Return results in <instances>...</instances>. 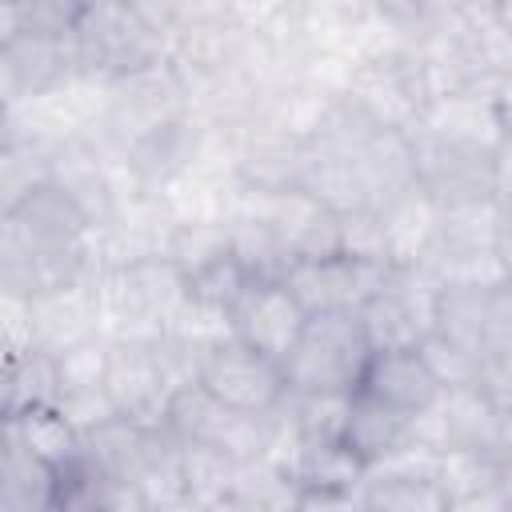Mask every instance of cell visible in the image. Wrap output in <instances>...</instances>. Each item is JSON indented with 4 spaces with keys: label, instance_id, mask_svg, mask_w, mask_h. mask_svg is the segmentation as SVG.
Returning a JSON list of instances; mask_svg holds the SVG:
<instances>
[{
    "label": "cell",
    "instance_id": "34",
    "mask_svg": "<svg viewBox=\"0 0 512 512\" xmlns=\"http://www.w3.org/2000/svg\"><path fill=\"white\" fill-rule=\"evenodd\" d=\"M480 388L488 392V400H492L496 408H512V360L484 356V368H480Z\"/></svg>",
    "mask_w": 512,
    "mask_h": 512
},
{
    "label": "cell",
    "instance_id": "40",
    "mask_svg": "<svg viewBox=\"0 0 512 512\" xmlns=\"http://www.w3.org/2000/svg\"><path fill=\"white\" fill-rule=\"evenodd\" d=\"M484 4H488V12L496 16V24L512 36V0H484Z\"/></svg>",
    "mask_w": 512,
    "mask_h": 512
},
{
    "label": "cell",
    "instance_id": "33",
    "mask_svg": "<svg viewBox=\"0 0 512 512\" xmlns=\"http://www.w3.org/2000/svg\"><path fill=\"white\" fill-rule=\"evenodd\" d=\"M484 356L512 360V280L492 288L488 300V328H484Z\"/></svg>",
    "mask_w": 512,
    "mask_h": 512
},
{
    "label": "cell",
    "instance_id": "39",
    "mask_svg": "<svg viewBox=\"0 0 512 512\" xmlns=\"http://www.w3.org/2000/svg\"><path fill=\"white\" fill-rule=\"evenodd\" d=\"M496 456L512 460V408H500V432H496Z\"/></svg>",
    "mask_w": 512,
    "mask_h": 512
},
{
    "label": "cell",
    "instance_id": "1",
    "mask_svg": "<svg viewBox=\"0 0 512 512\" xmlns=\"http://www.w3.org/2000/svg\"><path fill=\"white\" fill-rule=\"evenodd\" d=\"M72 36L80 68L96 84L124 80L172 56V36L152 24L132 0H84Z\"/></svg>",
    "mask_w": 512,
    "mask_h": 512
},
{
    "label": "cell",
    "instance_id": "17",
    "mask_svg": "<svg viewBox=\"0 0 512 512\" xmlns=\"http://www.w3.org/2000/svg\"><path fill=\"white\" fill-rule=\"evenodd\" d=\"M420 436H416V416L400 412V408H388L372 396H360L352 392V408H348V420H344V432H340V444L364 464V468H376L392 456H400L404 448H412Z\"/></svg>",
    "mask_w": 512,
    "mask_h": 512
},
{
    "label": "cell",
    "instance_id": "22",
    "mask_svg": "<svg viewBox=\"0 0 512 512\" xmlns=\"http://www.w3.org/2000/svg\"><path fill=\"white\" fill-rule=\"evenodd\" d=\"M4 428H12L40 460H48L60 472H68L84 456V432L64 416L60 404H40V408H24L16 416H4Z\"/></svg>",
    "mask_w": 512,
    "mask_h": 512
},
{
    "label": "cell",
    "instance_id": "27",
    "mask_svg": "<svg viewBox=\"0 0 512 512\" xmlns=\"http://www.w3.org/2000/svg\"><path fill=\"white\" fill-rule=\"evenodd\" d=\"M84 0H0V44L16 36H72Z\"/></svg>",
    "mask_w": 512,
    "mask_h": 512
},
{
    "label": "cell",
    "instance_id": "4",
    "mask_svg": "<svg viewBox=\"0 0 512 512\" xmlns=\"http://www.w3.org/2000/svg\"><path fill=\"white\" fill-rule=\"evenodd\" d=\"M164 428L176 440H200V444H212V448L236 456L240 464H248V460H264L272 452L276 412H268V416L236 412L224 400H216L200 380H188L172 392Z\"/></svg>",
    "mask_w": 512,
    "mask_h": 512
},
{
    "label": "cell",
    "instance_id": "29",
    "mask_svg": "<svg viewBox=\"0 0 512 512\" xmlns=\"http://www.w3.org/2000/svg\"><path fill=\"white\" fill-rule=\"evenodd\" d=\"M508 284V280H504ZM500 288V284H496ZM488 300L492 288H444L440 292V316L436 332L484 352V328H488Z\"/></svg>",
    "mask_w": 512,
    "mask_h": 512
},
{
    "label": "cell",
    "instance_id": "19",
    "mask_svg": "<svg viewBox=\"0 0 512 512\" xmlns=\"http://www.w3.org/2000/svg\"><path fill=\"white\" fill-rule=\"evenodd\" d=\"M100 276V272H96ZM96 276L72 284V288H60V292H48V296H36L32 300V328H36V344L48 348V352H60L92 332H104L100 328V296H96Z\"/></svg>",
    "mask_w": 512,
    "mask_h": 512
},
{
    "label": "cell",
    "instance_id": "16",
    "mask_svg": "<svg viewBox=\"0 0 512 512\" xmlns=\"http://www.w3.org/2000/svg\"><path fill=\"white\" fill-rule=\"evenodd\" d=\"M376 212L384 220L392 264H424L432 256L440 232V200L420 180H408L404 188L388 192Z\"/></svg>",
    "mask_w": 512,
    "mask_h": 512
},
{
    "label": "cell",
    "instance_id": "12",
    "mask_svg": "<svg viewBox=\"0 0 512 512\" xmlns=\"http://www.w3.org/2000/svg\"><path fill=\"white\" fill-rule=\"evenodd\" d=\"M496 432H500V408L488 400L480 384H452L440 392V400L428 412L416 416V436L436 452L456 448V452L496 456Z\"/></svg>",
    "mask_w": 512,
    "mask_h": 512
},
{
    "label": "cell",
    "instance_id": "23",
    "mask_svg": "<svg viewBox=\"0 0 512 512\" xmlns=\"http://www.w3.org/2000/svg\"><path fill=\"white\" fill-rule=\"evenodd\" d=\"M176 452H180L192 508H228L240 460L212 444H200V440H176Z\"/></svg>",
    "mask_w": 512,
    "mask_h": 512
},
{
    "label": "cell",
    "instance_id": "32",
    "mask_svg": "<svg viewBox=\"0 0 512 512\" xmlns=\"http://www.w3.org/2000/svg\"><path fill=\"white\" fill-rule=\"evenodd\" d=\"M340 252H348V256H356V260H372V264H388V268H392L384 220H380L376 208L340 212Z\"/></svg>",
    "mask_w": 512,
    "mask_h": 512
},
{
    "label": "cell",
    "instance_id": "21",
    "mask_svg": "<svg viewBox=\"0 0 512 512\" xmlns=\"http://www.w3.org/2000/svg\"><path fill=\"white\" fill-rule=\"evenodd\" d=\"M40 404H60V372H56V352L36 344L16 356H4L0 416H16Z\"/></svg>",
    "mask_w": 512,
    "mask_h": 512
},
{
    "label": "cell",
    "instance_id": "18",
    "mask_svg": "<svg viewBox=\"0 0 512 512\" xmlns=\"http://www.w3.org/2000/svg\"><path fill=\"white\" fill-rule=\"evenodd\" d=\"M60 468L40 460L12 428L0 444V512H56Z\"/></svg>",
    "mask_w": 512,
    "mask_h": 512
},
{
    "label": "cell",
    "instance_id": "2",
    "mask_svg": "<svg viewBox=\"0 0 512 512\" xmlns=\"http://www.w3.org/2000/svg\"><path fill=\"white\" fill-rule=\"evenodd\" d=\"M428 96L432 80L412 44H384L360 52L340 80V100L356 108L368 124L388 132H412Z\"/></svg>",
    "mask_w": 512,
    "mask_h": 512
},
{
    "label": "cell",
    "instance_id": "5",
    "mask_svg": "<svg viewBox=\"0 0 512 512\" xmlns=\"http://www.w3.org/2000/svg\"><path fill=\"white\" fill-rule=\"evenodd\" d=\"M196 380L216 400H224L228 408L248 412V416H268L288 396L284 364L272 360V356H264V352H256V348H248L232 332L204 348Z\"/></svg>",
    "mask_w": 512,
    "mask_h": 512
},
{
    "label": "cell",
    "instance_id": "8",
    "mask_svg": "<svg viewBox=\"0 0 512 512\" xmlns=\"http://www.w3.org/2000/svg\"><path fill=\"white\" fill-rule=\"evenodd\" d=\"M308 324V308L296 300V292L284 284V276H268V280H252L240 300L228 312V328L236 340H244L248 348L272 356V360H288V352L296 348L300 332Z\"/></svg>",
    "mask_w": 512,
    "mask_h": 512
},
{
    "label": "cell",
    "instance_id": "6",
    "mask_svg": "<svg viewBox=\"0 0 512 512\" xmlns=\"http://www.w3.org/2000/svg\"><path fill=\"white\" fill-rule=\"evenodd\" d=\"M84 80L76 36H16L0 44V96L4 112L36 104Z\"/></svg>",
    "mask_w": 512,
    "mask_h": 512
},
{
    "label": "cell",
    "instance_id": "10",
    "mask_svg": "<svg viewBox=\"0 0 512 512\" xmlns=\"http://www.w3.org/2000/svg\"><path fill=\"white\" fill-rule=\"evenodd\" d=\"M404 136H408V152H412V176L440 204L492 192V148L460 144V140L436 136L428 128H412Z\"/></svg>",
    "mask_w": 512,
    "mask_h": 512
},
{
    "label": "cell",
    "instance_id": "7",
    "mask_svg": "<svg viewBox=\"0 0 512 512\" xmlns=\"http://www.w3.org/2000/svg\"><path fill=\"white\" fill-rule=\"evenodd\" d=\"M96 240L100 236H92L88 244H28L0 232V292L36 300L96 276L104 268Z\"/></svg>",
    "mask_w": 512,
    "mask_h": 512
},
{
    "label": "cell",
    "instance_id": "14",
    "mask_svg": "<svg viewBox=\"0 0 512 512\" xmlns=\"http://www.w3.org/2000/svg\"><path fill=\"white\" fill-rule=\"evenodd\" d=\"M356 392L372 396V400H380L388 408H400L408 416H420L440 400L444 384L432 376V368L420 356V348H384V352L368 356Z\"/></svg>",
    "mask_w": 512,
    "mask_h": 512
},
{
    "label": "cell",
    "instance_id": "13",
    "mask_svg": "<svg viewBox=\"0 0 512 512\" xmlns=\"http://www.w3.org/2000/svg\"><path fill=\"white\" fill-rule=\"evenodd\" d=\"M52 184H60L92 220L96 232H108L120 224V192L112 180V168L96 140L88 132L64 136L52 148Z\"/></svg>",
    "mask_w": 512,
    "mask_h": 512
},
{
    "label": "cell",
    "instance_id": "9",
    "mask_svg": "<svg viewBox=\"0 0 512 512\" xmlns=\"http://www.w3.org/2000/svg\"><path fill=\"white\" fill-rule=\"evenodd\" d=\"M388 272H392L388 264L356 260L348 252H328V256H312V260H292L284 272V284L296 292V300L308 308V316L356 312L388 280Z\"/></svg>",
    "mask_w": 512,
    "mask_h": 512
},
{
    "label": "cell",
    "instance_id": "20",
    "mask_svg": "<svg viewBox=\"0 0 512 512\" xmlns=\"http://www.w3.org/2000/svg\"><path fill=\"white\" fill-rule=\"evenodd\" d=\"M52 148H56V140H48L32 128L4 124V140H0V212L16 208L24 196H32L40 184L52 180Z\"/></svg>",
    "mask_w": 512,
    "mask_h": 512
},
{
    "label": "cell",
    "instance_id": "37",
    "mask_svg": "<svg viewBox=\"0 0 512 512\" xmlns=\"http://www.w3.org/2000/svg\"><path fill=\"white\" fill-rule=\"evenodd\" d=\"M488 92H492V104H496V116H500V128L512 132V64L500 68L492 80H488Z\"/></svg>",
    "mask_w": 512,
    "mask_h": 512
},
{
    "label": "cell",
    "instance_id": "28",
    "mask_svg": "<svg viewBox=\"0 0 512 512\" xmlns=\"http://www.w3.org/2000/svg\"><path fill=\"white\" fill-rule=\"evenodd\" d=\"M140 488L144 512H172V508H192L188 496V480L180 468V452H176V436L168 432L164 444L152 452V460L140 468V476L132 480Z\"/></svg>",
    "mask_w": 512,
    "mask_h": 512
},
{
    "label": "cell",
    "instance_id": "25",
    "mask_svg": "<svg viewBox=\"0 0 512 512\" xmlns=\"http://www.w3.org/2000/svg\"><path fill=\"white\" fill-rule=\"evenodd\" d=\"M356 316H360V328H364L372 352H384V348H416L424 340V328L416 324L412 308L400 300V292L388 280L356 308Z\"/></svg>",
    "mask_w": 512,
    "mask_h": 512
},
{
    "label": "cell",
    "instance_id": "38",
    "mask_svg": "<svg viewBox=\"0 0 512 512\" xmlns=\"http://www.w3.org/2000/svg\"><path fill=\"white\" fill-rule=\"evenodd\" d=\"M496 256L504 260L508 276H512V204L500 208V224H496Z\"/></svg>",
    "mask_w": 512,
    "mask_h": 512
},
{
    "label": "cell",
    "instance_id": "36",
    "mask_svg": "<svg viewBox=\"0 0 512 512\" xmlns=\"http://www.w3.org/2000/svg\"><path fill=\"white\" fill-rule=\"evenodd\" d=\"M132 4H136L152 24H160V28L172 36V28L184 20V4H188V0H132Z\"/></svg>",
    "mask_w": 512,
    "mask_h": 512
},
{
    "label": "cell",
    "instance_id": "30",
    "mask_svg": "<svg viewBox=\"0 0 512 512\" xmlns=\"http://www.w3.org/2000/svg\"><path fill=\"white\" fill-rule=\"evenodd\" d=\"M108 360H112V336L92 332L68 348L56 352V372H60V396L72 392H96L108 384Z\"/></svg>",
    "mask_w": 512,
    "mask_h": 512
},
{
    "label": "cell",
    "instance_id": "11",
    "mask_svg": "<svg viewBox=\"0 0 512 512\" xmlns=\"http://www.w3.org/2000/svg\"><path fill=\"white\" fill-rule=\"evenodd\" d=\"M104 388L124 416L152 424V428H164V412H168L176 384L168 376V364H164L156 340H112Z\"/></svg>",
    "mask_w": 512,
    "mask_h": 512
},
{
    "label": "cell",
    "instance_id": "31",
    "mask_svg": "<svg viewBox=\"0 0 512 512\" xmlns=\"http://www.w3.org/2000/svg\"><path fill=\"white\" fill-rule=\"evenodd\" d=\"M416 348H420V356L428 360L432 376L444 388H452V384H480L484 352H476V348H468V344H460V340H452L444 332H428Z\"/></svg>",
    "mask_w": 512,
    "mask_h": 512
},
{
    "label": "cell",
    "instance_id": "26",
    "mask_svg": "<svg viewBox=\"0 0 512 512\" xmlns=\"http://www.w3.org/2000/svg\"><path fill=\"white\" fill-rule=\"evenodd\" d=\"M252 280H256V276H252V268L240 260L236 244H232L228 252H220L216 260H208V264H200V268H192V272L184 276L188 300H192L196 308H204V312H216V316H228L232 304L240 300V292H244Z\"/></svg>",
    "mask_w": 512,
    "mask_h": 512
},
{
    "label": "cell",
    "instance_id": "15",
    "mask_svg": "<svg viewBox=\"0 0 512 512\" xmlns=\"http://www.w3.org/2000/svg\"><path fill=\"white\" fill-rule=\"evenodd\" d=\"M0 232L28 244H88L96 236L84 208L52 180L24 196L16 208L0 212Z\"/></svg>",
    "mask_w": 512,
    "mask_h": 512
},
{
    "label": "cell",
    "instance_id": "3",
    "mask_svg": "<svg viewBox=\"0 0 512 512\" xmlns=\"http://www.w3.org/2000/svg\"><path fill=\"white\" fill-rule=\"evenodd\" d=\"M368 356L372 344L356 312H316L284 360L288 392H356Z\"/></svg>",
    "mask_w": 512,
    "mask_h": 512
},
{
    "label": "cell",
    "instance_id": "35",
    "mask_svg": "<svg viewBox=\"0 0 512 512\" xmlns=\"http://www.w3.org/2000/svg\"><path fill=\"white\" fill-rule=\"evenodd\" d=\"M492 196L500 204H512V132H500L492 148Z\"/></svg>",
    "mask_w": 512,
    "mask_h": 512
},
{
    "label": "cell",
    "instance_id": "24",
    "mask_svg": "<svg viewBox=\"0 0 512 512\" xmlns=\"http://www.w3.org/2000/svg\"><path fill=\"white\" fill-rule=\"evenodd\" d=\"M500 200L488 196H460L440 204V232L436 248H496V224H500Z\"/></svg>",
    "mask_w": 512,
    "mask_h": 512
}]
</instances>
